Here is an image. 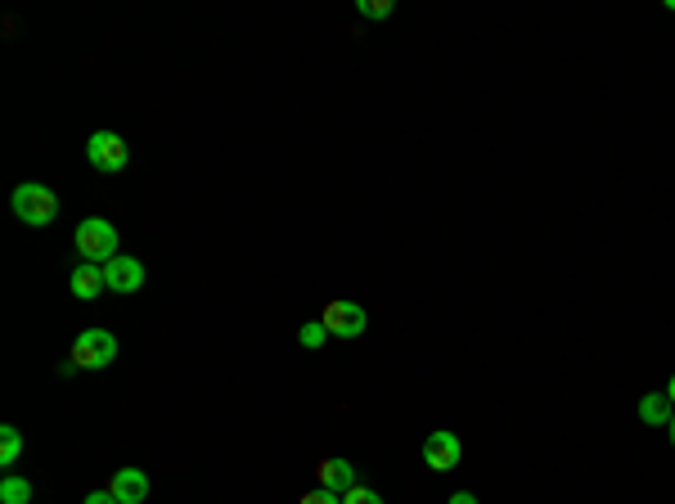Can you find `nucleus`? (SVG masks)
<instances>
[{"label": "nucleus", "instance_id": "22", "mask_svg": "<svg viewBox=\"0 0 675 504\" xmlns=\"http://www.w3.org/2000/svg\"><path fill=\"white\" fill-rule=\"evenodd\" d=\"M666 437H671V446H675V414H671V423H666Z\"/></svg>", "mask_w": 675, "mask_h": 504}, {"label": "nucleus", "instance_id": "12", "mask_svg": "<svg viewBox=\"0 0 675 504\" xmlns=\"http://www.w3.org/2000/svg\"><path fill=\"white\" fill-rule=\"evenodd\" d=\"M0 504H32V482L18 473L0 477Z\"/></svg>", "mask_w": 675, "mask_h": 504}, {"label": "nucleus", "instance_id": "3", "mask_svg": "<svg viewBox=\"0 0 675 504\" xmlns=\"http://www.w3.org/2000/svg\"><path fill=\"white\" fill-rule=\"evenodd\" d=\"M68 356L77 360L81 369H104V365H113L117 360V338L108 329H81Z\"/></svg>", "mask_w": 675, "mask_h": 504}, {"label": "nucleus", "instance_id": "8", "mask_svg": "<svg viewBox=\"0 0 675 504\" xmlns=\"http://www.w3.org/2000/svg\"><path fill=\"white\" fill-rule=\"evenodd\" d=\"M68 288H72V297H77V302H95V297L108 288L104 266H95V261H81V266L68 275Z\"/></svg>", "mask_w": 675, "mask_h": 504}, {"label": "nucleus", "instance_id": "4", "mask_svg": "<svg viewBox=\"0 0 675 504\" xmlns=\"http://www.w3.org/2000/svg\"><path fill=\"white\" fill-rule=\"evenodd\" d=\"M324 329H329V338H360V333L369 329V315L360 302H347V297H333L329 306H324Z\"/></svg>", "mask_w": 675, "mask_h": 504}, {"label": "nucleus", "instance_id": "11", "mask_svg": "<svg viewBox=\"0 0 675 504\" xmlns=\"http://www.w3.org/2000/svg\"><path fill=\"white\" fill-rule=\"evenodd\" d=\"M671 414H675V405L666 401V392L639 396V419H644L648 428H666V423H671Z\"/></svg>", "mask_w": 675, "mask_h": 504}, {"label": "nucleus", "instance_id": "16", "mask_svg": "<svg viewBox=\"0 0 675 504\" xmlns=\"http://www.w3.org/2000/svg\"><path fill=\"white\" fill-rule=\"evenodd\" d=\"M297 504H342V495H338V491H324V486H315V491H306Z\"/></svg>", "mask_w": 675, "mask_h": 504}, {"label": "nucleus", "instance_id": "6", "mask_svg": "<svg viewBox=\"0 0 675 504\" xmlns=\"http://www.w3.org/2000/svg\"><path fill=\"white\" fill-rule=\"evenodd\" d=\"M459 455H464V446H459L455 432H428L423 437V459H428L432 473H450L459 464Z\"/></svg>", "mask_w": 675, "mask_h": 504}, {"label": "nucleus", "instance_id": "19", "mask_svg": "<svg viewBox=\"0 0 675 504\" xmlns=\"http://www.w3.org/2000/svg\"><path fill=\"white\" fill-rule=\"evenodd\" d=\"M77 369H81V365H77V360H72V356H68V360H59V374H63V378H72V374H77Z\"/></svg>", "mask_w": 675, "mask_h": 504}, {"label": "nucleus", "instance_id": "2", "mask_svg": "<svg viewBox=\"0 0 675 504\" xmlns=\"http://www.w3.org/2000/svg\"><path fill=\"white\" fill-rule=\"evenodd\" d=\"M72 243H77L81 261H95V266H108V261L117 257V230L104 216H86V221L77 225V234H72Z\"/></svg>", "mask_w": 675, "mask_h": 504}, {"label": "nucleus", "instance_id": "9", "mask_svg": "<svg viewBox=\"0 0 675 504\" xmlns=\"http://www.w3.org/2000/svg\"><path fill=\"white\" fill-rule=\"evenodd\" d=\"M108 491L117 495V504H144L149 500V477H144L140 468H117Z\"/></svg>", "mask_w": 675, "mask_h": 504}, {"label": "nucleus", "instance_id": "23", "mask_svg": "<svg viewBox=\"0 0 675 504\" xmlns=\"http://www.w3.org/2000/svg\"><path fill=\"white\" fill-rule=\"evenodd\" d=\"M666 9H671V14H675V0H666Z\"/></svg>", "mask_w": 675, "mask_h": 504}, {"label": "nucleus", "instance_id": "21", "mask_svg": "<svg viewBox=\"0 0 675 504\" xmlns=\"http://www.w3.org/2000/svg\"><path fill=\"white\" fill-rule=\"evenodd\" d=\"M666 401L675 405V374H671V383H666Z\"/></svg>", "mask_w": 675, "mask_h": 504}, {"label": "nucleus", "instance_id": "13", "mask_svg": "<svg viewBox=\"0 0 675 504\" xmlns=\"http://www.w3.org/2000/svg\"><path fill=\"white\" fill-rule=\"evenodd\" d=\"M18 455H23V432H18L14 423H5V428H0V468H14Z\"/></svg>", "mask_w": 675, "mask_h": 504}, {"label": "nucleus", "instance_id": "20", "mask_svg": "<svg viewBox=\"0 0 675 504\" xmlns=\"http://www.w3.org/2000/svg\"><path fill=\"white\" fill-rule=\"evenodd\" d=\"M450 504H477V495L473 491H455L450 495Z\"/></svg>", "mask_w": 675, "mask_h": 504}, {"label": "nucleus", "instance_id": "15", "mask_svg": "<svg viewBox=\"0 0 675 504\" xmlns=\"http://www.w3.org/2000/svg\"><path fill=\"white\" fill-rule=\"evenodd\" d=\"M342 504H383V495L369 491V486H351V491H342Z\"/></svg>", "mask_w": 675, "mask_h": 504}, {"label": "nucleus", "instance_id": "10", "mask_svg": "<svg viewBox=\"0 0 675 504\" xmlns=\"http://www.w3.org/2000/svg\"><path fill=\"white\" fill-rule=\"evenodd\" d=\"M315 477H320L324 491H351L356 486V468H351V459H324L320 468H315Z\"/></svg>", "mask_w": 675, "mask_h": 504}, {"label": "nucleus", "instance_id": "14", "mask_svg": "<svg viewBox=\"0 0 675 504\" xmlns=\"http://www.w3.org/2000/svg\"><path fill=\"white\" fill-rule=\"evenodd\" d=\"M324 338H329V329H324V320H306V324H302V333H297V342H302L306 351L324 347Z\"/></svg>", "mask_w": 675, "mask_h": 504}, {"label": "nucleus", "instance_id": "18", "mask_svg": "<svg viewBox=\"0 0 675 504\" xmlns=\"http://www.w3.org/2000/svg\"><path fill=\"white\" fill-rule=\"evenodd\" d=\"M81 504H117V495H113V491H90Z\"/></svg>", "mask_w": 675, "mask_h": 504}, {"label": "nucleus", "instance_id": "17", "mask_svg": "<svg viewBox=\"0 0 675 504\" xmlns=\"http://www.w3.org/2000/svg\"><path fill=\"white\" fill-rule=\"evenodd\" d=\"M392 0H360V14H365V18H387V14H392Z\"/></svg>", "mask_w": 675, "mask_h": 504}, {"label": "nucleus", "instance_id": "7", "mask_svg": "<svg viewBox=\"0 0 675 504\" xmlns=\"http://www.w3.org/2000/svg\"><path fill=\"white\" fill-rule=\"evenodd\" d=\"M104 279H108V293H140L144 266L135 257H126V252H117V257L104 266Z\"/></svg>", "mask_w": 675, "mask_h": 504}, {"label": "nucleus", "instance_id": "1", "mask_svg": "<svg viewBox=\"0 0 675 504\" xmlns=\"http://www.w3.org/2000/svg\"><path fill=\"white\" fill-rule=\"evenodd\" d=\"M9 207H14V216L23 225L45 230V225L59 216V194H54L50 185H41V180H23V185L14 189V198H9Z\"/></svg>", "mask_w": 675, "mask_h": 504}, {"label": "nucleus", "instance_id": "5", "mask_svg": "<svg viewBox=\"0 0 675 504\" xmlns=\"http://www.w3.org/2000/svg\"><path fill=\"white\" fill-rule=\"evenodd\" d=\"M86 158L95 171H108V176H113V171L126 167V140L117 131H95L86 140Z\"/></svg>", "mask_w": 675, "mask_h": 504}]
</instances>
